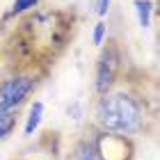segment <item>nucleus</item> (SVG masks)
<instances>
[{
	"instance_id": "20e7f679",
	"label": "nucleus",
	"mask_w": 160,
	"mask_h": 160,
	"mask_svg": "<svg viewBox=\"0 0 160 160\" xmlns=\"http://www.w3.org/2000/svg\"><path fill=\"white\" fill-rule=\"evenodd\" d=\"M94 142H96V151H98L101 160H130L133 158L130 137L112 135V133L98 130V133L94 135Z\"/></svg>"
},
{
	"instance_id": "9b49d317",
	"label": "nucleus",
	"mask_w": 160,
	"mask_h": 160,
	"mask_svg": "<svg viewBox=\"0 0 160 160\" xmlns=\"http://www.w3.org/2000/svg\"><path fill=\"white\" fill-rule=\"evenodd\" d=\"M110 2H112V0H98V2H96V14H98V16H105V14H108Z\"/></svg>"
},
{
	"instance_id": "39448f33",
	"label": "nucleus",
	"mask_w": 160,
	"mask_h": 160,
	"mask_svg": "<svg viewBox=\"0 0 160 160\" xmlns=\"http://www.w3.org/2000/svg\"><path fill=\"white\" fill-rule=\"evenodd\" d=\"M71 158L73 160H101L98 151H96V142H94V135L78 137L76 144H73V151H71Z\"/></svg>"
},
{
	"instance_id": "f257e3e1",
	"label": "nucleus",
	"mask_w": 160,
	"mask_h": 160,
	"mask_svg": "<svg viewBox=\"0 0 160 160\" xmlns=\"http://www.w3.org/2000/svg\"><path fill=\"white\" fill-rule=\"evenodd\" d=\"M94 123L98 130L133 137L147 130V105L130 89H112L101 94L94 105Z\"/></svg>"
},
{
	"instance_id": "f8f14e48",
	"label": "nucleus",
	"mask_w": 160,
	"mask_h": 160,
	"mask_svg": "<svg viewBox=\"0 0 160 160\" xmlns=\"http://www.w3.org/2000/svg\"><path fill=\"white\" fill-rule=\"evenodd\" d=\"M69 114H73V119H80V117H82V110H80V105L73 103V105L69 108Z\"/></svg>"
},
{
	"instance_id": "423d86ee",
	"label": "nucleus",
	"mask_w": 160,
	"mask_h": 160,
	"mask_svg": "<svg viewBox=\"0 0 160 160\" xmlns=\"http://www.w3.org/2000/svg\"><path fill=\"white\" fill-rule=\"evenodd\" d=\"M41 119H43V103H41V101H32V103H30V110H28V117H25L23 135H25V137H32L34 133H37Z\"/></svg>"
},
{
	"instance_id": "f03ea898",
	"label": "nucleus",
	"mask_w": 160,
	"mask_h": 160,
	"mask_svg": "<svg viewBox=\"0 0 160 160\" xmlns=\"http://www.w3.org/2000/svg\"><path fill=\"white\" fill-rule=\"evenodd\" d=\"M37 87H39L37 73L25 69L0 80V112H18Z\"/></svg>"
},
{
	"instance_id": "9d476101",
	"label": "nucleus",
	"mask_w": 160,
	"mask_h": 160,
	"mask_svg": "<svg viewBox=\"0 0 160 160\" xmlns=\"http://www.w3.org/2000/svg\"><path fill=\"white\" fill-rule=\"evenodd\" d=\"M105 34H108V25H105V21H98V23L94 25L92 41L96 43V46H103V43H105Z\"/></svg>"
},
{
	"instance_id": "6e6552de",
	"label": "nucleus",
	"mask_w": 160,
	"mask_h": 160,
	"mask_svg": "<svg viewBox=\"0 0 160 160\" xmlns=\"http://www.w3.org/2000/svg\"><path fill=\"white\" fill-rule=\"evenodd\" d=\"M16 128V112H0V142L7 140Z\"/></svg>"
},
{
	"instance_id": "0eeeda50",
	"label": "nucleus",
	"mask_w": 160,
	"mask_h": 160,
	"mask_svg": "<svg viewBox=\"0 0 160 160\" xmlns=\"http://www.w3.org/2000/svg\"><path fill=\"white\" fill-rule=\"evenodd\" d=\"M135 14H137V23L140 28L151 25V14H153V0H135Z\"/></svg>"
},
{
	"instance_id": "1a4fd4ad",
	"label": "nucleus",
	"mask_w": 160,
	"mask_h": 160,
	"mask_svg": "<svg viewBox=\"0 0 160 160\" xmlns=\"http://www.w3.org/2000/svg\"><path fill=\"white\" fill-rule=\"evenodd\" d=\"M39 2H41V0H14V5L9 9V16H23L25 12L39 7Z\"/></svg>"
},
{
	"instance_id": "7ed1b4c3",
	"label": "nucleus",
	"mask_w": 160,
	"mask_h": 160,
	"mask_svg": "<svg viewBox=\"0 0 160 160\" xmlns=\"http://www.w3.org/2000/svg\"><path fill=\"white\" fill-rule=\"evenodd\" d=\"M121 71V50L117 46V41H108V46H103L98 60H96V71H94V92L105 94L110 92L114 82L119 78Z\"/></svg>"
}]
</instances>
